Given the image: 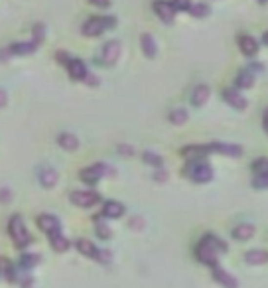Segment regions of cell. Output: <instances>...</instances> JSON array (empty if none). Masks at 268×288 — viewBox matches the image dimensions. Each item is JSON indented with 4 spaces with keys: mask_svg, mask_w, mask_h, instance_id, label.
<instances>
[{
    "mask_svg": "<svg viewBox=\"0 0 268 288\" xmlns=\"http://www.w3.org/2000/svg\"><path fill=\"white\" fill-rule=\"evenodd\" d=\"M117 26V18L115 16H93L83 24V36L87 38H97L101 36L104 30L115 28Z\"/></svg>",
    "mask_w": 268,
    "mask_h": 288,
    "instance_id": "1",
    "label": "cell"
},
{
    "mask_svg": "<svg viewBox=\"0 0 268 288\" xmlns=\"http://www.w3.org/2000/svg\"><path fill=\"white\" fill-rule=\"evenodd\" d=\"M8 233H10V237H12V241H14V245L18 247V249H24V247H28L30 245V233H28V229H26V223H24V219L20 217V215H14V217H10V223H8Z\"/></svg>",
    "mask_w": 268,
    "mask_h": 288,
    "instance_id": "2",
    "label": "cell"
},
{
    "mask_svg": "<svg viewBox=\"0 0 268 288\" xmlns=\"http://www.w3.org/2000/svg\"><path fill=\"white\" fill-rule=\"evenodd\" d=\"M187 174H189V178H191L193 182H197V184L211 182V178H213L211 166L205 164V162H201V160H189V164H187Z\"/></svg>",
    "mask_w": 268,
    "mask_h": 288,
    "instance_id": "3",
    "label": "cell"
},
{
    "mask_svg": "<svg viewBox=\"0 0 268 288\" xmlns=\"http://www.w3.org/2000/svg\"><path fill=\"white\" fill-rule=\"evenodd\" d=\"M69 200L77 207H93L101 202V196L93 189H77V191H71L69 194Z\"/></svg>",
    "mask_w": 268,
    "mask_h": 288,
    "instance_id": "4",
    "label": "cell"
},
{
    "mask_svg": "<svg viewBox=\"0 0 268 288\" xmlns=\"http://www.w3.org/2000/svg\"><path fill=\"white\" fill-rule=\"evenodd\" d=\"M111 174H115V170L109 168L106 164H93V166H89L81 172V180L87 182V184H97L101 178L111 176Z\"/></svg>",
    "mask_w": 268,
    "mask_h": 288,
    "instance_id": "5",
    "label": "cell"
},
{
    "mask_svg": "<svg viewBox=\"0 0 268 288\" xmlns=\"http://www.w3.org/2000/svg\"><path fill=\"white\" fill-rule=\"evenodd\" d=\"M36 223H38V227H40L47 237H53V235L62 233V223H60V219H58L56 215H51V213H41V215H38Z\"/></svg>",
    "mask_w": 268,
    "mask_h": 288,
    "instance_id": "6",
    "label": "cell"
},
{
    "mask_svg": "<svg viewBox=\"0 0 268 288\" xmlns=\"http://www.w3.org/2000/svg\"><path fill=\"white\" fill-rule=\"evenodd\" d=\"M154 12L164 24H172L176 16V6L170 0H154Z\"/></svg>",
    "mask_w": 268,
    "mask_h": 288,
    "instance_id": "7",
    "label": "cell"
},
{
    "mask_svg": "<svg viewBox=\"0 0 268 288\" xmlns=\"http://www.w3.org/2000/svg\"><path fill=\"white\" fill-rule=\"evenodd\" d=\"M121 58V41L119 40H111L103 45V54H101V60L104 65H115Z\"/></svg>",
    "mask_w": 268,
    "mask_h": 288,
    "instance_id": "8",
    "label": "cell"
},
{
    "mask_svg": "<svg viewBox=\"0 0 268 288\" xmlns=\"http://www.w3.org/2000/svg\"><path fill=\"white\" fill-rule=\"evenodd\" d=\"M195 255H197V259L203 263V265H209V267H217V251L213 249L211 245H207L205 241H201L199 245H197V249H195Z\"/></svg>",
    "mask_w": 268,
    "mask_h": 288,
    "instance_id": "9",
    "label": "cell"
},
{
    "mask_svg": "<svg viewBox=\"0 0 268 288\" xmlns=\"http://www.w3.org/2000/svg\"><path fill=\"white\" fill-rule=\"evenodd\" d=\"M75 247H77V251H79V255H83V257H87V259H99V249L95 247V243L91 241V239H85V237H79L77 241H75Z\"/></svg>",
    "mask_w": 268,
    "mask_h": 288,
    "instance_id": "10",
    "label": "cell"
},
{
    "mask_svg": "<svg viewBox=\"0 0 268 288\" xmlns=\"http://www.w3.org/2000/svg\"><path fill=\"white\" fill-rule=\"evenodd\" d=\"M223 99H225L227 105H231L237 111H245L247 109V99L243 97L237 89H225L223 91Z\"/></svg>",
    "mask_w": 268,
    "mask_h": 288,
    "instance_id": "11",
    "label": "cell"
},
{
    "mask_svg": "<svg viewBox=\"0 0 268 288\" xmlns=\"http://www.w3.org/2000/svg\"><path fill=\"white\" fill-rule=\"evenodd\" d=\"M211 146V154H227V156H241L243 148L239 144H229V142H213L209 144Z\"/></svg>",
    "mask_w": 268,
    "mask_h": 288,
    "instance_id": "12",
    "label": "cell"
},
{
    "mask_svg": "<svg viewBox=\"0 0 268 288\" xmlns=\"http://www.w3.org/2000/svg\"><path fill=\"white\" fill-rule=\"evenodd\" d=\"M38 180H40V184H41L43 187L51 189V187H56L60 176H58V172L53 170L51 166H43V168H40V172H38Z\"/></svg>",
    "mask_w": 268,
    "mask_h": 288,
    "instance_id": "13",
    "label": "cell"
},
{
    "mask_svg": "<svg viewBox=\"0 0 268 288\" xmlns=\"http://www.w3.org/2000/svg\"><path fill=\"white\" fill-rule=\"evenodd\" d=\"M67 71H69V77L73 79V81H85L87 79V75H89V71H87V65L81 62V60H71L67 65Z\"/></svg>",
    "mask_w": 268,
    "mask_h": 288,
    "instance_id": "14",
    "label": "cell"
},
{
    "mask_svg": "<svg viewBox=\"0 0 268 288\" xmlns=\"http://www.w3.org/2000/svg\"><path fill=\"white\" fill-rule=\"evenodd\" d=\"M213 278H215L221 286L225 288H239V280L235 276H231L225 268H219V267H213Z\"/></svg>",
    "mask_w": 268,
    "mask_h": 288,
    "instance_id": "15",
    "label": "cell"
},
{
    "mask_svg": "<svg viewBox=\"0 0 268 288\" xmlns=\"http://www.w3.org/2000/svg\"><path fill=\"white\" fill-rule=\"evenodd\" d=\"M101 215L106 217V219H119V217L124 215V206H123L121 202H113V200H111V202H106V204L103 206Z\"/></svg>",
    "mask_w": 268,
    "mask_h": 288,
    "instance_id": "16",
    "label": "cell"
},
{
    "mask_svg": "<svg viewBox=\"0 0 268 288\" xmlns=\"http://www.w3.org/2000/svg\"><path fill=\"white\" fill-rule=\"evenodd\" d=\"M182 154L184 156H187L189 160H201L205 154H211V146L209 144H191V146H186L184 150H182Z\"/></svg>",
    "mask_w": 268,
    "mask_h": 288,
    "instance_id": "17",
    "label": "cell"
},
{
    "mask_svg": "<svg viewBox=\"0 0 268 288\" xmlns=\"http://www.w3.org/2000/svg\"><path fill=\"white\" fill-rule=\"evenodd\" d=\"M38 50V41H18L8 47L10 56H30Z\"/></svg>",
    "mask_w": 268,
    "mask_h": 288,
    "instance_id": "18",
    "label": "cell"
},
{
    "mask_svg": "<svg viewBox=\"0 0 268 288\" xmlns=\"http://www.w3.org/2000/svg\"><path fill=\"white\" fill-rule=\"evenodd\" d=\"M58 144H60V148H63L67 152H73V150L79 148V138L75 134H71V132H62L58 136Z\"/></svg>",
    "mask_w": 268,
    "mask_h": 288,
    "instance_id": "19",
    "label": "cell"
},
{
    "mask_svg": "<svg viewBox=\"0 0 268 288\" xmlns=\"http://www.w3.org/2000/svg\"><path fill=\"white\" fill-rule=\"evenodd\" d=\"M140 47H142V54L146 58H154L156 52H158V45H156L152 34H142L140 36Z\"/></svg>",
    "mask_w": 268,
    "mask_h": 288,
    "instance_id": "20",
    "label": "cell"
},
{
    "mask_svg": "<svg viewBox=\"0 0 268 288\" xmlns=\"http://www.w3.org/2000/svg\"><path fill=\"white\" fill-rule=\"evenodd\" d=\"M239 45H241V52L245 56H254L258 52V43L252 36H241L239 38Z\"/></svg>",
    "mask_w": 268,
    "mask_h": 288,
    "instance_id": "21",
    "label": "cell"
},
{
    "mask_svg": "<svg viewBox=\"0 0 268 288\" xmlns=\"http://www.w3.org/2000/svg\"><path fill=\"white\" fill-rule=\"evenodd\" d=\"M207 99H209V87L207 85H197L193 89V93H191V103L195 107H201V105L207 103Z\"/></svg>",
    "mask_w": 268,
    "mask_h": 288,
    "instance_id": "22",
    "label": "cell"
},
{
    "mask_svg": "<svg viewBox=\"0 0 268 288\" xmlns=\"http://www.w3.org/2000/svg\"><path fill=\"white\" fill-rule=\"evenodd\" d=\"M254 235V225L250 223H241L233 229V237L239 239V241H248V239H252Z\"/></svg>",
    "mask_w": 268,
    "mask_h": 288,
    "instance_id": "23",
    "label": "cell"
},
{
    "mask_svg": "<svg viewBox=\"0 0 268 288\" xmlns=\"http://www.w3.org/2000/svg\"><path fill=\"white\" fill-rule=\"evenodd\" d=\"M49 243H51L53 251H58V253H65V251L69 249V245H71V243H69V239H67L65 235H62V233L49 237Z\"/></svg>",
    "mask_w": 268,
    "mask_h": 288,
    "instance_id": "24",
    "label": "cell"
},
{
    "mask_svg": "<svg viewBox=\"0 0 268 288\" xmlns=\"http://www.w3.org/2000/svg\"><path fill=\"white\" fill-rule=\"evenodd\" d=\"M245 261L248 265H264V263H268V253L260 251V249H254V251H248L245 255Z\"/></svg>",
    "mask_w": 268,
    "mask_h": 288,
    "instance_id": "25",
    "label": "cell"
},
{
    "mask_svg": "<svg viewBox=\"0 0 268 288\" xmlns=\"http://www.w3.org/2000/svg\"><path fill=\"white\" fill-rule=\"evenodd\" d=\"M95 231H97V235H99V239H103V241H109V239L113 237V231H111V227L106 225L101 217H97L95 219Z\"/></svg>",
    "mask_w": 268,
    "mask_h": 288,
    "instance_id": "26",
    "label": "cell"
},
{
    "mask_svg": "<svg viewBox=\"0 0 268 288\" xmlns=\"http://www.w3.org/2000/svg\"><path fill=\"white\" fill-rule=\"evenodd\" d=\"M203 241H205L207 245H211L217 253H225V251H227V243L221 241V239H217L215 235H205V237H203Z\"/></svg>",
    "mask_w": 268,
    "mask_h": 288,
    "instance_id": "27",
    "label": "cell"
},
{
    "mask_svg": "<svg viewBox=\"0 0 268 288\" xmlns=\"http://www.w3.org/2000/svg\"><path fill=\"white\" fill-rule=\"evenodd\" d=\"M187 111L186 109H174V111H170V115H168V119H170V123H174V124H184L186 121H187Z\"/></svg>",
    "mask_w": 268,
    "mask_h": 288,
    "instance_id": "28",
    "label": "cell"
},
{
    "mask_svg": "<svg viewBox=\"0 0 268 288\" xmlns=\"http://www.w3.org/2000/svg\"><path fill=\"white\" fill-rule=\"evenodd\" d=\"M189 14H193L195 18H205L207 14H209V6L207 4H203V2H193L191 6H189V10H187Z\"/></svg>",
    "mask_w": 268,
    "mask_h": 288,
    "instance_id": "29",
    "label": "cell"
},
{
    "mask_svg": "<svg viewBox=\"0 0 268 288\" xmlns=\"http://www.w3.org/2000/svg\"><path fill=\"white\" fill-rule=\"evenodd\" d=\"M0 274H4V276H8V280H14V267H12V263L8 261V259H4V257H0Z\"/></svg>",
    "mask_w": 268,
    "mask_h": 288,
    "instance_id": "30",
    "label": "cell"
},
{
    "mask_svg": "<svg viewBox=\"0 0 268 288\" xmlns=\"http://www.w3.org/2000/svg\"><path fill=\"white\" fill-rule=\"evenodd\" d=\"M252 81H254L252 71H243V73L237 77V87H241V89H248V87H252Z\"/></svg>",
    "mask_w": 268,
    "mask_h": 288,
    "instance_id": "31",
    "label": "cell"
},
{
    "mask_svg": "<svg viewBox=\"0 0 268 288\" xmlns=\"http://www.w3.org/2000/svg\"><path fill=\"white\" fill-rule=\"evenodd\" d=\"M40 263V255H24L22 257V261H20V268H24V270H32L36 265Z\"/></svg>",
    "mask_w": 268,
    "mask_h": 288,
    "instance_id": "32",
    "label": "cell"
},
{
    "mask_svg": "<svg viewBox=\"0 0 268 288\" xmlns=\"http://www.w3.org/2000/svg\"><path fill=\"white\" fill-rule=\"evenodd\" d=\"M142 158H144L146 164H150V166H154V168H162V162H164L162 156H160V154H154V152H144Z\"/></svg>",
    "mask_w": 268,
    "mask_h": 288,
    "instance_id": "33",
    "label": "cell"
},
{
    "mask_svg": "<svg viewBox=\"0 0 268 288\" xmlns=\"http://www.w3.org/2000/svg\"><path fill=\"white\" fill-rule=\"evenodd\" d=\"M252 172L254 174H266L268 172V158H258L252 164Z\"/></svg>",
    "mask_w": 268,
    "mask_h": 288,
    "instance_id": "34",
    "label": "cell"
},
{
    "mask_svg": "<svg viewBox=\"0 0 268 288\" xmlns=\"http://www.w3.org/2000/svg\"><path fill=\"white\" fill-rule=\"evenodd\" d=\"M252 185L254 187H268V172L266 174H256L254 178H252Z\"/></svg>",
    "mask_w": 268,
    "mask_h": 288,
    "instance_id": "35",
    "label": "cell"
},
{
    "mask_svg": "<svg viewBox=\"0 0 268 288\" xmlns=\"http://www.w3.org/2000/svg\"><path fill=\"white\" fill-rule=\"evenodd\" d=\"M12 200V191L8 187H0V204H8Z\"/></svg>",
    "mask_w": 268,
    "mask_h": 288,
    "instance_id": "36",
    "label": "cell"
},
{
    "mask_svg": "<svg viewBox=\"0 0 268 288\" xmlns=\"http://www.w3.org/2000/svg\"><path fill=\"white\" fill-rule=\"evenodd\" d=\"M142 227H144V219H142V217H138V215H136V217H132V219H130V229L140 231Z\"/></svg>",
    "mask_w": 268,
    "mask_h": 288,
    "instance_id": "37",
    "label": "cell"
},
{
    "mask_svg": "<svg viewBox=\"0 0 268 288\" xmlns=\"http://www.w3.org/2000/svg\"><path fill=\"white\" fill-rule=\"evenodd\" d=\"M174 6H176V10H189L191 2L189 0H174Z\"/></svg>",
    "mask_w": 268,
    "mask_h": 288,
    "instance_id": "38",
    "label": "cell"
},
{
    "mask_svg": "<svg viewBox=\"0 0 268 288\" xmlns=\"http://www.w3.org/2000/svg\"><path fill=\"white\" fill-rule=\"evenodd\" d=\"M41 40H43V26H41V24H38V26H36V30H34V41H38V43H40Z\"/></svg>",
    "mask_w": 268,
    "mask_h": 288,
    "instance_id": "39",
    "label": "cell"
},
{
    "mask_svg": "<svg viewBox=\"0 0 268 288\" xmlns=\"http://www.w3.org/2000/svg\"><path fill=\"white\" fill-rule=\"evenodd\" d=\"M154 180L156 182H166L168 180V172L166 170H156L154 172Z\"/></svg>",
    "mask_w": 268,
    "mask_h": 288,
    "instance_id": "40",
    "label": "cell"
},
{
    "mask_svg": "<svg viewBox=\"0 0 268 288\" xmlns=\"http://www.w3.org/2000/svg\"><path fill=\"white\" fill-rule=\"evenodd\" d=\"M89 2L99 6V8H109L111 6V0H89Z\"/></svg>",
    "mask_w": 268,
    "mask_h": 288,
    "instance_id": "41",
    "label": "cell"
},
{
    "mask_svg": "<svg viewBox=\"0 0 268 288\" xmlns=\"http://www.w3.org/2000/svg\"><path fill=\"white\" fill-rule=\"evenodd\" d=\"M97 261H99V263H111V253H109V251H101Z\"/></svg>",
    "mask_w": 268,
    "mask_h": 288,
    "instance_id": "42",
    "label": "cell"
},
{
    "mask_svg": "<svg viewBox=\"0 0 268 288\" xmlns=\"http://www.w3.org/2000/svg\"><path fill=\"white\" fill-rule=\"evenodd\" d=\"M85 81H87L89 87H97V85H99V77H97V75H87Z\"/></svg>",
    "mask_w": 268,
    "mask_h": 288,
    "instance_id": "43",
    "label": "cell"
},
{
    "mask_svg": "<svg viewBox=\"0 0 268 288\" xmlns=\"http://www.w3.org/2000/svg\"><path fill=\"white\" fill-rule=\"evenodd\" d=\"M6 103H8L6 93H4V89H0V107H6Z\"/></svg>",
    "mask_w": 268,
    "mask_h": 288,
    "instance_id": "44",
    "label": "cell"
},
{
    "mask_svg": "<svg viewBox=\"0 0 268 288\" xmlns=\"http://www.w3.org/2000/svg\"><path fill=\"white\" fill-rule=\"evenodd\" d=\"M119 152H121V154H128V156H132V154H134L132 146H119Z\"/></svg>",
    "mask_w": 268,
    "mask_h": 288,
    "instance_id": "45",
    "label": "cell"
},
{
    "mask_svg": "<svg viewBox=\"0 0 268 288\" xmlns=\"http://www.w3.org/2000/svg\"><path fill=\"white\" fill-rule=\"evenodd\" d=\"M264 128H266V132H268V109L264 111Z\"/></svg>",
    "mask_w": 268,
    "mask_h": 288,
    "instance_id": "46",
    "label": "cell"
},
{
    "mask_svg": "<svg viewBox=\"0 0 268 288\" xmlns=\"http://www.w3.org/2000/svg\"><path fill=\"white\" fill-rule=\"evenodd\" d=\"M258 2H260V4H266V2H268V0H258Z\"/></svg>",
    "mask_w": 268,
    "mask_h": 288,
    "instance_id": "47",
    "label": "cell"
}]
</instances>
